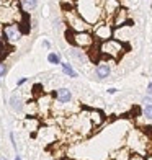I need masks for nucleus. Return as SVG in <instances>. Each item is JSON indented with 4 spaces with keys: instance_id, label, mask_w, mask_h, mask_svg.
I'll return each instance as SVG.
<instances>
[{
    "instance_id": "nucleus-4",
    "label": "nucleus",
    "mask_w": 152,
    "mask_h": 160,
    "mask_svg": "<svg viewBox=\"0 0 152 160\" xmlns=\"http://www.w3.org/2000/svg\"><path fill=\"white\" fill-rule=\"evenodd\" d=\"M100 52L103 56H110L113 59H118V57L123 56V52H124V46H123L118 39H106V41L101 42Z\"/></svg>"
},
{
    "instance_id": "nucleus-9",
    "label": "nucleus",
    "mask_w": 152,
    "mask_h": 160,
    "mask_svg": "<svg viewBox=\"0 0 152 160\" xmlns=\"http://www.w3.org/2000/svg\"><path fill=\"white\" fill-rule=\"evenodd\" d=\"M128 21V12L124 8H118L114 12V26H123Z\"/></svg>"
},
{
    "instance_id": "nucleus-16",
    "label": "nucleus",
    "mask_w": 152,
    "mask_h": 160,
    "mask_svg": "<svg viewBox=\"0 0 152 160\" xmlns=\"http://www.w3.org/2000/svg\"><path fill=\"white\" fill-rule=\"evenodd\" d=\"M90 122H93V124H100V122H101V113L100 111H95V110H93V111H90Z\"/></svg>"
},
{
    "instance_id": "nucleus-6",
    "label": "nucleus",
    "mask_w": 152,
    "mask_h": 160,
    "mask_svg": "<svg viewBox=\"0 0 152 160\" xmlns=\"http://www.w3.org/2000/svg\"><path fill=\"white\" fill-rule=\"evenodd\" d=\"M54 97L59 103H70L72 101V92L69 88H57Z\"/></svg>"
},
{
    "instance_id": "nucleus-7",
    "label": "nucleus",
    "mask_w": 152,
    "mask_h": 160,
    "mask_svg": "<svg viewBox=\"0 0 152 160\" xmlns=\"http://www.w3.org/2000/svg\"><path fill=\"white\" fill-rule=\"evenodd\" d=\"M10 106H12L13 111L21 113L25 110V101H23V98H21L18 93H13V95L10 97Z\"/></svg>"
},
{
    "instance_id": "nucleus-14",
    "label": "nucleus",
    "mask_w": 152,
    "mask_h": 160,
    "mask_svg": "<svg viewBox=\"0 0 152 160\" xmlns=\"http://www.w3.org/2000/svg\"><path fill=\"white\" fill-rule=\"evenodd\" d=\"M38 111H39L38 103H34V101H31V103H26V105H25V113H26L28 116H31V118L38 114Z\"/></svg>"
},
{
    "instance_id": "nucleus-5",
    "label": "nucleus",
    "mask_w": 152,
    "mask_h": 160,
    "mask_svg": "<svg viewBox=\"0 0 152 160\" xmlns=\"http://www.w3.org/2000/svg\"><path fill=\"white\" fill-rule=\"evenodd\" d=\"M113 36V28L106 23H101L98 26H95V30H93V38H97L98 41H106V39H111Z\"/></svg>"
},
{
    "instance_id": "nucleus-10",
    "label": "nucleus",
    "mask_w": 152,
    "mask_h": 160,
    "mask_svg": "<svg viewBox=\"0 0 152 160\" xmlns=\"http://www.w3.org/2000/svg\"><path fill=\"white\" fill-rule=\"evenodd\" d=\"M118 8H119L118 0H105V3H103L105 13H108V15H114V12H116Z\"/></svg>"
},
{
    "instance_id": "nucleus-26",
    "label": "nucleus",
    "mask_w": 152,
    "mask_h": 160,
    "mask_svg": "<svg viewBox=\"0 0 152 160\" xmlns=\"http://www.w3.org/2000/svg\"><path fill=\"white\" fill-rule=\"evenodd\" d=\"M15 160H21V157H18V155H17V157H15Z\"/></svg>"
},
{
    "instance_id": "nucleus-23",
    "label": "nucleus",
    "mask_w": 152,
    "mask_h": 160,
    "mask_svg": "<svg viewBox=\"0 0 152 160\" xmlns=\"http://www.w3.org/2000/svg\"><path fill=\"white\" fill-rule=\"evenodd\" d=\"M118 90L116 88H110V90H108V93H110V95H114V93H116Z\"/></svg>"
},
{
    "instance_id": "nucleus-18",
    "label": "nucleus",
    "mask_w": 152,
    "mask_h": 160,
    "mask_svg": "<svg viewBox=\"0 0 152 160\" xmlns=\"http://www.w3.org/2000/svg\"><path fill=\"white\" fill-rule=\"evenodd\" d=\"M48 61H49L51 64L57 65V64H61V57H59V54H56V52H49V54H48Z\"/></svg>"
},
{
    "instance_id": "nucleus-19",
    "label": "nucleus",
    "mask_w": 152,
    "mask_h": 160,
    "mask_svg": "<svg viewBox=\"0 0 152 160\" xmlns=\"http://www.w3.org/2000/svg\"><path fill=\"white\" fill-rule=\"evenodd\" d=\"M31 90H33V95H34V97H38V98H39L41 95H44V92H43V85H41V83H34Z\"/></svg>"
},
{
    "instance_id": "nucleus-24",
    "label": "nucleus",
    "mask_w": 152,
    "mask_h": 160,
    "mask_svg": "<svg viewBox=\"0 0 152 160\" xmlns=\"http://www.w3.org/2000/svg\"><path fill=\"white\" fill-rule=\"evenodd\" d=\"M147 93H149V95H152V83H149V87H147Z\"/></svg>"
},
{
    "instance_id": "nucleus-25",
    "label": "nucleus",
    "mask_w": 152,
    "mask_h": 160,
    "mask_svg": "<svg viewBox=\"0 0 152 160\" xmlns=\"http://www.w3.org/2000/svg\"><path fill=\"white\" fill-rule=\"evenodd\" d=\"M0 160H7V158H5L3 155H0Z\"/></svg>"
},
{
    "instance_id": "nucleus-3",
    "label": "nucleus",
    "mask_w": 152,
    "mask_h": 160,
    "mask_svg": "<svg viewBox=\"0 0 152 160\" xmlns=\"http://www.w3.org/2000/svg\"><path fill=\"white\" fill-rule=\"evenodd\" d=\"M23 38V28L20 23H7L3 26V39L7 44H17V42Z\"/></svg>"
},
{
    "instance_id": "nucleus-21",
    "label": "nucleus",
    "mask_w": 152,
    "mask_h": 160,
    "mask_svg": "<svg viewBox=\"0 0 152 160\" xmlns=\"http://www.w3.org/2000/svg\"><path fill=\"white\" fill-rule=\"evenodd\" d=\"M128 160H146L142 155H139V154H134V155H131V157H128Z\"/></svg>"
},
{
    "instance_id": "nucleus-17",
    "label": "nucleus",
    "mask_w": 152,
    "mask_h": 160,
    "mask_svg": "<svg viewBox=\"0 0 152 160\" xmlns=\"http://www.w3.org/2000/svg\"><path fill=\"white\" fill-rule=\"evenodd\" d=\"M7 56H8V44L0 39V61H3Z\"/></svg>"
},
{
    "instance_id": "nucleus-11",
    "label": "nucleus",
    "mask_w": 152,
    "mask_h": 160,
    "mask_svg": "<svg viewBox=\"0 0 152 160\" xmlns=\"http://www.w3.org/2000/svg\"><path fill=\"white\" fill-rule=\"evenodd\" d=\"M70 56L74 57V59H77L79 62H82V64L89 61V57H87V54L84 52V49H80V48H75V46L70 49Z\"/></svg>"
},
{
    "instance_id": "nucleus-22",
    "label": "nucleus",
    "mask_w": 152,
    "mask_h": 160,
    "mask_svg": "<svg viewBox=\"0 0 152 160\" xmlns=\"http://www.w3.org/2000/svg\"><path fill=\"white\" fill-rule=\"evenodd\" d=\"M26 82H28V78H26V77H21V78L18 80V82H17V85H18V87H21V85L26 83Z\"/></svg>"
},
{
    "instance_id": "nucleus-12",
    "label": "nucleus",
    "mask_w": 152,
    "mask_h": 160,
    "mask_svg": "<svg viewBox=\"0 0 152 160\" xmlns=\"http://www.w3.org/2000/svg\"><path fill=\"white\" fill-rule=\"evenodd\" d=\"M20 2V8L23 12H33L38 7V0H18Z\"/></svg>"
},
{
    "instance_id": "nucleus-8",
    "label": "nucleus",
    "mask_w": 152,
    "mask_h": 160,
    "mask_svg": "<svg viewBox=\"0 0 152 160\" xmlns=\"http://www.w3.org/2000/svg\"><path fill=\"white\" fill-rule=\"evenodd\" d=\"M111 74V67L108 65V62H98L97 69H95V75L98 78H106Z\"/></svg>"
},
{
    "instance_id": "nucleus-20",
    "label": "nucleus",
    "mask_w": 152,
    "mask_h": 160,
    "mask_svg": "<svg viewBox=\"0 0 152 160\" xmlns=\"http://www.w3.org/2000/svg\"><path fill=\"white\" fill-rule=\"evenodd\" d=\"M7 72H8V67L5 65V62H3V61H0V77L7 75Z\"/></svg>"
},
{
    "instance_id": "nucleus-1",
    "label": "nucleus",
    "mask_w": 152,
    "mask_h": 160,
    "mask_svg": "<svg viewBox=\"0 0 152 160\" xmlns=\"http://www.w3.org/2000/svg\"><path fill=\"white\" fill-rule=\"evenodd\" d=\"M64 20H66L67 26L70 28V31H89L90 28V23L75 10L64 12Z\"/></svg>"
},
{
    "instance_id": "nucleus-15",
    "label": "nucleus",
    "mask_w": 152,
    "mask_h": 160,
    "mask_svg": "<svg viewBox=\"0 0 152 160\" xmlns=\"http://www.w3.org/2000/svg\"><path fill=\"white\" fill-rule=\"evenodd\" d=\"M62 72H64L66 75L72 77V78L77 77V72H75L74 69H72V65H70V64H67V62H64V64H62Z\"/></svg>"
},
{
    "instance_id": "nucleus-13",
    "label": "nucleus",
    "mask_w": 152,
    "mask_h": 160,
    "mask_svg": "<svg viewBox=\"0 0 152 160\" xmlns=\"http://www.w3.org/2000/svg\"><path fill=\"white\" fill-rule=\"evenodd\" d=\"M142 103H144V116L147 119H152V98L146 97L142 100Z\"/></svg>"
},
{
    "instance_id": "nucleus-2",
    "label": "nucleus",
    "mask_w": 152,
    "mask_h": 160,
    "mask_svg": "<svg viewBox=\"0 0 152 160\" xmlns=\"http://www.w3.org/2000/svg\"><path fill=\"white\" fill-rule=\"evenodd\" d=\"M67 38L75 48H80V49L92 48L93 41H95L93 39V34H90L89 31H69Z\"/></svg>"
}]
</instances>
